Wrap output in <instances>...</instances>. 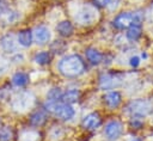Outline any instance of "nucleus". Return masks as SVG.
Instances as JSON below:
<instances>
[{"label": "nucleus", "mask_w": 153, "mask_h": 141, "mask_svg": "<svg viewBox=\"0 0 153 141\" xmlns=\"http://www.w3.org/2000/svg\"><path fill=\"white\" fill-rule=\"evenodd\" d=\"M84 62L78 55H68L59 62V70L66 76H76L84 72Z\"/></svg>", "instance_id": "obj_1"}, {"label": "nucleus", "mask_w": 153, "mask_h": 141, "mask_svg": "<svg viewBox=\"0 0 153 141\" xmlns=\"http://www.w3.org/2000/svg\"><path fill=\"white\" fill-rule=\"evenodd\" d=\"M99 17L97 8L91 4H82L76 7L74 11V19L81 25L93 24Z\"/></svg>", "instance_id": "obj_2"}, {"label": "nucleus", "mask_w": 153, "mask_h": 141, "mask_svg": "<svg viewBox=\"0 0 153 141\" xmlns=\"http://www.w3.org/2000/svg\"><path fill=\"white\" fill-rule=\"evenodd\" d=\"M35 103V96L31 92H19L12 98V108L18 112H24L32 108Z\"/></svg>", "instance_id": "obj_3"}, {"label": "nucleus", "mask_w": 153, "mask_h": 141, "mask_svg": "<svg viewBox=\"0 0 153 141\" xmlns=\"http://www.w3.org/2000/svg\"><path fill=\"white\" fill-rule=\"evenodd\" d=\"M45 108L54 112L57 117L62 119H69L74 116V109L67 104V103H60V102H53V100H47Z\"/></svg>", "instance_id": "obj_4"}, {"label": "nucleus", "mask_w": 153, "mask_h": 141, "mask_svg": "<svg viewBox=\"0 0 153 141\" xmlns=\"http://www.w3.org/2000/svg\"><path fill=\"white\" fill-rule=\"evenodd\" d=\"M152 109H153L152 103L146 99L134 100L128 105V111L136 116H146L152 111Z\"/></svg>", "instance_id": "obj_5"}, {"label": "nucleus", "mask_w": 153, "mask_h": 141, "mask_svg": "<svg viewBox=\"0 0 153 141\" xmlns=\"http://www.w3.org/2000/svg\"><path fill=\"white\" fill-rule=\"evenodd\" d=\"M122 123L118 121H110L104 129V133L109 140H116L122 134Z\"/></svg>", "instance_id": "obj_6"}, {"label": "nucleus", "mask_w": 153, "mask_h": 141, "mask_svg": "<svg viewBox=\"0 0 153 141\" xmlns=\"http://www.w3.org/2000/svg\"><path fill=\"white\" fill-rule=\"evenodd\" d=\"M114 25L117 29H126V27L134 25V13L123 12V13L118 14L114 20Z\"/></svg>", "instance_id": "obj_7"}, {"label": "nucleus", "mask_w": 153, "mask_h": 141, "mask_svg": "<svg viewBox=\"0 0 153 141\" xmlns=\"http://www.w3.org/2000/svg\"><path fill=\"white\" fill-rule=\"evenodd\" d=\"M121 79L118 78V75H114V74H103L99 79V86L103 90H109V88H114L117 85H120Z\"/></svg>", "instance_id": "obj_8"}, {"label": "nucleus", "mask_w": 153, "mask_h": 141, "mask_svg": "<svg viewBox=\"0 0 153 141\" xmlns=\"http://www.w3.org/2000/svg\"><path fill=\"white\" fill-rule=\"evenodd\" d=\"M33 39L36 41V43L38 44H44L47 43L50 37H51V33H50V30L44 26V25H41V26H37L33 31V35H32Z\"/></svg>", "instance_id": "obj_9"}, {"label": "nucleus", "mask_w": 153, "mask_h": 141, "mask_svg": "<svg viewBox=\"0 0 153 141\" xmlns=\"http://www.w3.org/2000/svg\"><path fill=\"white\" fill-rule=\"evenodd\" d=\"M16 42H18V41H16L14 36L8 33V35H5V36H2L0 38V47L6 53H13L17 49Z\"/></svg>", "instance_id": "obj_10"}, {"label": "nucleus", "mask_w": 153, "mask_h": 141, "mask_svg": "<svg viewBox=\"0 0 153 141\" xmlns=\"http://www.w3.org/2000/svg\"><path fill=\"white\" fill-rule=\"evenodd\" d=\"M100 117L98 114H90L87 115L85 118H84V127L87 128V129H96L97 127L100 125Z\"/></svg>", "instance_id": "obj_11"}, {"label": "nucleus", "mask_w": 153, "mask_h": 141, "mask_svg": "<svg viewBox=\"0 0 153 141\" xmlns=\"http://www.w3.org/2000/svg\"><path fill=\"white\" fill-rule=\"evenodd\" d=\"M17 41L23 47H30L31 45V42H32V32L30 30H23V31H20L19 35H18V37H17Z\"/></svg>", "instance_id": "obj_12"}, {"label": "nucleus", "mask_w": 153, "mask_h": 141, "mask_svg": "<svg viewBox=\"0 0 153 141\" xmlns=\"http://www.w3.org/2000/svg\"><path fill=\"white\" fill-rule=\"evenodd\" d=\"M105 102L106 104L110 106V108H117L121 103V94L117 92V91H112V92H109L106 96H105Z\"/></svg>", "instance_id": "obj_13"}, {"label": "nucleus", "mask_w": 153, "mask_h": 141, "mask_svg": "<svg viewBox=\"0 0 153 141\" xmlns=\"http://www.w3.org/2000/svg\"><path fill=\"white\" fill-rule=\"evenodd\" d=\"M56 29H57V31H59V33H60L61 36H71L72 32H73V26H72V24H71L68 20H62V22H60V23L57 24Z\"/></svg>", "instance_id": "obj_14"}, {"label": "nucleus", "mask_w": 153, "mask_h": 141, "mask_svg": "<svg viewBox=\"0 0 153 141\" xmlns=\"http://www.w3.org/2000/svg\"><path fill=\"white\" fill-rule=\"evenodd\" d=\"M79 97H80V92L78 90H69L62 94V100H63V103L71 104V103L78 102Z\"/></svg>", "instance_id": "obj_15"}, {"label": "nucleus", "mask_w": 153, "mask_h": 141, "mask_svg": "<svg viewBox=\"0 0 153 141\" xmlns=\"http://www.w3.org/2000/svg\"><path fill=\"white\" fill-rule=\"evenodd\" d=\"M29 81V76L25 74V73H16L13 76H12V84L17 87H22V86H25Z\"/></svg>", "instance_id": "obj_16"}, {"label": "nucleus", "mask_w": 153, "mask_h": 141, "mask_svg": "<svg viewBox=\"0 0 153 141\" xmlns=\"http://www.w3.org/2000/svg\"><path fill=\"white\" fill-rule=\"evenodd\" d=\"M86 56H87V59H88L92 63H94V65L99 63V62L102 61V59H103V55H102L97 49H93V48H90V49L86 51Z\"/></svg>", "instance_id": "obj_17"}, {"label": "nucleus", "mask_w": 153, "mask_h": 141, "mask_svg": "<svg viewBox=\"0 0 153 141\" xmlns=\"http://www.w3.org/2000/svg\"><path fill=\"white\" fill-rule=\"evenodd\" d=\"M141 36V26L139 25H131L129 26L127 31V38L130 41H136Z\"/></svg>", "instance_id": "obj_18"}, {"label": "nucleus", "mask_w": 153, "mask_h": 141, "mask_svg": "<svg viewBox=\"0 0 153 141\" xmlns=\"http://www.w3.org/2000/svg\"><path fill=\"white\" fill-rule=\"evenodd\" d=\"M30 121H31V123L33 125H41L45 121V114L43 111H36L35 114H32Z\"/></svg>", "instance_id": "obj_19"}, {"label": "nucleus", "mask_w": 153, "mask_h": 141, "mask_svg": "<svg viewBox=\"0 0 153 141\" xmlns=\"http://www.w3.org/2000/svg\"><path fill=\"white\" fill-rule=\"evenodd\" d=\"M38 137H39L38 133L32 131V130H29V131H24L20 135V141H37Z\"/></svg>", "instance_id": "obj_20"}, {"label": "nucleus", "mask_w": 153, "mask_h": 141, "mask_svg": "<svg viewBox=\"0 0 153 141\" xmlns=\"http://www.w3.org/2000/svg\"><path fill=\"white\" fill-rule=\"evenodd\" d=\"M49 54L47 51H42V53H38L36 56H35V62L38 63V65H45L49 62Z\"/></svg>", "instance_id": "obj_21"}, {"label": "nucleus", "mask_w": 153, "mask_h": 141, "mask_svg": "<svg viewBox=\"0 0 153 141\" xmlns=\"http://www.w3.org/2000/svg\"><path fill=\"white\" fill-rule=\"evenodd\" d=\"M62 92L60 88H53L50 90V92L48 93V100H53V102H59V99H62Z\"/></svg>", "instance_id": "obj_22"}, {"label": "nucleus", "mask_w": 153, "mask_h": 141, "mask_svg": "<svg viewBox=\"0 0 153 141\" xmlns=\"http://www.w3.org/2000/svg\"><path fill=\"white\" fill-rule=\"evenodd\" d=\"M12 137V131L8 127H2L0 129V141H10Z\"/></svg>", "instance_id": "obj_23"}, {"label": "nucleus", "mask_w": 153, "mask_h": 141, "mask_svg": "<svg viewBox=\"0 0 153 141\" xmlns=\"http://www.w3.org/2000/svg\"><path fill=\"white\" fill-rule=\"evenodd\" d=\"M139 63H140V59H139L137 56L130 57V66H131V67H137Z\"/></svg>", "instance_id": "obj_24"}, {"label": "nucleus", "mask_w": 153, "mask_h": 141, "mask_svg": "<svg viewBox=\"0 0 153 141\" xmlns=\"http://www.w3.org/2000/svg\"><path fill=\"white\" fill-rule=\"evenodd\" d=\"M94 1H96V4L99 5V6H108L111 0H94Z\"/></svg>", "instance_id": "obj_25"}, {"label": "nucleus", "mask_w": 153, "mask_h": 141, "mask_svg": "<svg viewBox=\"0 0 153 141\" xmlns=\"http://www.w3.org/2000/svg\"><path fill=\"white\" fill-rule=\"evenodd\" d=\"M5 8H6V5H5V2H2V1H0V16L5 12Z\"/></svg>", "instance_id": "obj_26"}, {"label": "nucleus", "mask_w": 153, "mask_h": 141, "mask_svg": "<svg viewBox=\"0 0 153 141\" xmlns=\"http://www.w3.org/2000/svg\"><path fill=\"white\" fill-rule=\"evenodd\" d=\"M129 141H139L137 139H131V140H129Z\"/></svg>", "instance_id": "obj_27"}]
</instances>
